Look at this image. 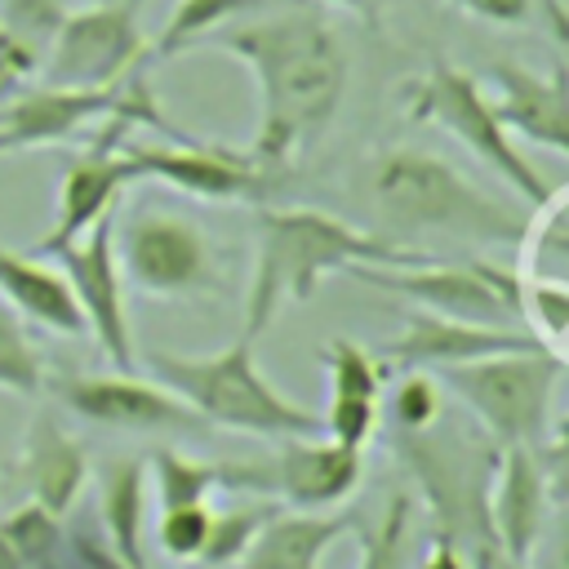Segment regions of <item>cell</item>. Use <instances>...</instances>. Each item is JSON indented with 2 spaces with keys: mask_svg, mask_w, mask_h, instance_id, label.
I'll return each instance as SVG.
<instances>
[{
  "mask_svg": "<svg viewBox=\"0 0 569 569\" xmlns=\"http://www.w3.org/2000/svg\"><path fill=\"white\" fill-rule=\"evenodd\" d=\"M67 4L62 0H0V27L9 31L13 44H22L36 62L49 53L58 27L67 22Z\"/></svg>",
  "mask_w": 569,
  "mask_h": 569,
  "instance_id": "4dcf8cb0",
  "label": "cell"
},
{
  "mask_svg": "<svg viewBox=\"0 0 569 569\" xmlns=\"http://www.w3.org/2000/svg\"><path fill=\"white\" fill-rule=\"evenodd\" d=\"M360 196L387 240L405 244L413 236H453L471 244H516L529 209L498 200L445 156L418 147H382L360 169Z\"/></svg>",
  "mask_w": 569,
  "mask_h": 569,
  "instance_id": "3957f363",
  "label": "cell"
},
{
  "mask_svg": "<svg viewBox=\"0 0 569 569\" xmlns=\"http://www.w3.org/2000/svg\"><path fill=\"white\" fill-rule=\"evenodd\" d=\"M418 569H471V560H467V551L449 533H436L431 529V547H427V556H422Z\"/></svg>",
  "mask_w": 569,
  "mask_h": 569,
  "instance_id": "d590c367",
  "label": "cell"
},
{
  "mask_svg": "<svg viewBox=\"0 0 569 569\" xmlns=\"http://www.w3.org/2000/svg\"><path fill=\"white\" fill-rule=\"evenodd\" d=\"M276 507H280V502H271V498H253V502L213 511V520H209V538H204L196 565H204V569H227V565H236L240 551L249 547V538L258 533V525H262Z\"/></svg>",
  "mask_w": 569,
  "mask_h": 569,
  "instance_id": "4316f807",
  "label": "cell"
},
{
  "mask_svg": "<svg viewBox=\"0 0 569 569\" xmlns=\"http://www.w3.org/2000/svg\"><path fill=\"white\" fill-rule=\"evenodd\" d=\"M467 560H471V569H525V565L507 560V556L498 551V542H493V538L471 542V547H467Z\"/></svg>",
  "mask_w": 569,
  "mask_h": 569,
  "instance_id": "74e56055",
  "label": "cell"
},
{
  "mask_svg": "<svg viewBox=\"0 0 569 569\" xmlns=\"http://www.w3.org/2000/svg\"><path fill=\"white\" fill-rule=\"evenodd\" d=\"M151 480H156L160 507L209 502V493L222 489V462H196L178 449H156L151 453Z\"/></svg>",
  "mask_w": 569,
  "mask_h": 569,
  "instance_id": "484cf974",
  "label": "cell"
},
{
  "mask_svg": "<svg viewBox=\"0 0 569 569\" xmlns=\"http://www.w3.org/2000/svg\"><path fill=\"white\" fill-rule=\"evenodd\" d=\"M480 84L489 93L498 124L511 138H525V142L547 147L556 156L569 151V98H565L569 76H565L560 58L547 76H538L520 62H489Z\"/></svg>",
  "mask_w": 569,
  "mask_h": 569,
  "instance_id": "d6986e66",
  "label": "cell"
},
{
  "mask_svg": "<svg viewBox=\"0 0 569 569\" xmlns=\"http://www.w3.org/2000/svg\"><path fill=\"white\" fill-rule=\"evenodd\" d=\"M138 124L133 120H102L93 133H89V147L62 169L58 178V204H53V227L40 236L36 253H49L67 240H80L98 218H107L120 200V191L129 182H138V169L124 151V138L133 133Z\"/></svg>",
  "mask_w": 569,
  "mask_h": 569,
  "instance_id": "2e32d148",
  "label": "cell"
},
{
  "mask_svg": "<svg viewBox=\"0 0 569 569\" xmlns=\"http://www.w3.org/2000/svg\"><path fill=\"white\" fill-rule=\"evenodd\" d=\"M440 413H445V387L431 369H409L400 373V382L391 387V400H387V418L396 431H431L440 427Z\"/></svg>",
  "mask_w": 569,
  "mask_h": 569,
  "instance_id": "f546056e",
  "label": "cell"
},
{
  "mask_svg": "<svg viewBox=\"0 0 569 569\" xmlns=\"http://www.w3.org/2000/svg\"><path fill=\"white\" fill-rule=\"evenodd\" d=\"M409 525H413V498L409 493H396L378 525H356L360 533V569H405V556H409ZM89 569H124L107 542H98L89 551Z\"/></svg>",
  "mask_w": 569,
  "mask_h": 569,
  "instance_id": "603a6c76",
  "label": "cell"
},
{
  "mask_svg": "<svg viewBox=\"0 0 569 569\" xmlns=\"http://www.w3.org/2000/svg\"><path fill=\"white\" fill-rule=\"evenodd\" d=\"M356 533L351 516L276 507L231 569H320L338 538Z\"/></svg>",
  "mask_w": 569,
  "mask_h": 569,
  "instance_id": "ffe728a7",
  "label": "cell"
},
{
  "mask_svg": "<svg viewBox=\"0 0 569 569\" xmlns=\"http://www.w3.org/2000/svg\"><path fill=\"white\" fill-rule=\"evenodd\" d=\"M98 529L124 569H147V471L138 458L98 467Z\"/></svg>",
  "mask_w": 569,
  "mask_h": 569,
  "instance_id": "7402d4cb",
  "label": "cell"
},
{
  "mask_svg": "<svg viewBox=\"0 0 569 569\" xmlns=\"http://www.w3.org/2000/svg\"><path fill=\"white\" fill-rule=\"evenodd\" d=\"M84 485H89L84 440H76L53 409H36L27 431H22L18 453L0 471V489L13 502L31 498V502L49 507L53 516H67L80 502Z\"/></svg>",
  "mask_w": 569,
  "mask_h": 569,
  "instance_id": "e0dca14e",
  "label": "cell"
},
{
  "mask_svg": "<svg viewBox=\"0 0 569 569\" xmlns=\"http://www.w3.org/2000/svg\"><path fill=\"white\" fill-rule=\"evenodd\" d=\"M445 4L489 27H529L542 13V0H445Z\"/></svg>",
  "mask_w": 569,
  "mask_h": 569,
  "instance_id": "836d02e7",
  "label": "cell"
},
{
  "mask_svg": "<svg viewBox=\"0 0 569 569\" xmlns=\"http://www.w3.org/2000/svg\"><path fill=\"white\" fill-rule=\"evenodd\" d=\"M320 365L329 373V396H369V400H382L387 369L356 338H333L329 347H320Z\"/></svg>",
  "mask_w": 569,
  "mask_h": 569,
  "instance_id": "f1b7e54d",
  "label": "cell"
},
{
  "mask_svg": "<svg viewBox=\"0 0 569 569\" xmlns=\"http://www.w3.org/2000/svg\"><path fill=\"white\" fill-rule=\"evenodd\" d=\"M258 4H267V0H178L173 13H169L164 27H160L151 53H156V58H173V53H182V49L209 40V36H213L218 27H227L231 18L253 13Z\"/></svg>",
  "mask_w": 569,
  "mask_h": 569,
  "instance_id": "d4e9b609",
  "label": "cell"
},
{
  "mask_svg": "<svg viewBox=\"0 0 569 569\" xmlns=\"http://www.w3.org/2000/svg\"><path fill=\"white\" fill-rule=\"evenodd\" d=\"M342 276L400 293L422 311L471 320V325H516V267L493 262H418V267H347Z\"/></svg>",
  "mask_w": 569,
  "mask_h": 569,
  "instance_id": "7c38bea8",
  "label": "cell"
},
{
  "mask_svg": "<svg viewBox=\"0 0 569 569\" xmlns=\"http://www.w3.org/2000/svg\"><path fill=\"white\" fill-rule=\"evenodd\" d=\"M124 151L138 178H156L204 204H271V196L289 187V164H262L249 151L213 147L191 133L164 142L124 138Z\"/></svg>",
  "mask_w": 569,
  "mask_h": 569,
  "instance_id": "30bf717a",
  "label": "cell"
},
{
  "mask_svg": "<svg viewBox=\"0 0 569 569\" xmlns=\"http://www.w3.org/2000/svg\"><path fill=\"white\" fill-rule=\"evenodd\" d=\"M365 480V449L338 445L329 436H289L271 453L227 458L222 489L258 493L293 511H329L347 502Z\"/></svg>",
  "mask_w": 569,
  "mask_h": 569,
  "instance_id": "9c48e42d",
  "label": "cell"
},
{
  "mask_svg": "<svg viewBox=\"0 0 569 569\" xmlns=\"http://www.w3.org/2000/svg\"><path fill=\"white\" fill-rule=\"evenodd\" d=\"M0 298L9 311H18L22 320L62 333V338H80L84 320L80 307L62 280V271L44 258V253H18L0 244Z\"/></svg>",
  "mask_w": 569,
  "mask_h": 569,
  "instance_id": "44dd1931",
  "label": "cell"
},
{
  "mask_svg": "<svg viewBox=\"0 0 569 569\" xmlns=\"http://www.w3.org/2000/svg\"><path fill=\"white\" fill-rule=\"evenodd\" d=\"M0 569H27L22 565V556H18V547L9 542V533L0 529Z\"/></svg>",
  "mask_w": 569,
  "mask_h": 569,
  "instance_id": "f35d334b",
  "label": "cell"
},
{
  "mask_svg": "<svg viewBox=\"0 0 569 569\" xmlns=\"http://www.w3.org/2000/svg\"><path fill=\"white\" fill-rule=\"evenodd\" d=\"M378 418H382V400H369V396H329L325 413H320V436L338 440V445H351V449H365L378 431Z\"/></svg>",
  "mask_w": 569,
  "mask_h": 569,
  "instance_id": "d6a6232c",
  "label": "cell"
},
{
  "mask_svg": "<svg viewBox=\"0 0 569 569\" xmlns=\"http://www.w3.org/2000/svg\"><path fill=\"white\" fill-rule=\"evenodd\" d=\"M311 4H320V9H342V13L360 18L369 31H378L382 18H387V9H391L396 0H311Z\"/></svg>",
  "mask_w": 569,
  "mask_h": 569,
  "instance_id": "8d00e7d4",
  "label": "cell"
},
{
  "mask_svg": "<svg viewBox=\"0 0 569 569\" xmlns=\"http://www.w3.org/2000/svg\"><path fill=\"white\" fill-rule=\"evenodd\" d=\"M556 489H560V436H551L538 449H529V445L498 449L485 511H489V533L507 560H516V565L533 560L547 516H551V502H556Z\"/></svg>",
  "mask_w": 569,
  "mask_h": 569,
  "instance_id": "9a60e30c",
  "label": "cell"
},
{
  "mask_svg": "<svg viewBox=\"0 0 569 569\" xmlns=\"http://www.w3.org/2000/svg\"><path fill=\"white\" fill-rule=\"evenodd\" d=\"M529 347H538V342L516 325H471V320H449V316L413 307V311H405L400 333L378 347V365L387 373L449 369V365H467L480 356L529 351Z\"/></svg>",
  "mask_w": 569,
  "mask_h": 569,
  "instance_id": "ac0fdd59",
  "label": "cell"
},
{
  "mask_svg": "<svg viewBox=\"0 0 569 569\" xmlns=\"http://www.w3.org/2000/svg\"><path fill=\"white\" fill-rule=\"evenodd\" d=\"M209 520L213 507L209 502H178V507H160L156 516V547L178 560V565H196L204 538H209Z\"/></svg>",
  "mask_w": 569,
  "mask_h": 569,
  "instance_id": "1f68e13d",
  "label": "cell"
},
{
  "mask_svg": "<svg viewBox=\"0 0 569 569\" xmlns=\"http://www.w3.org/2000/svg\"><path fill=\"white\" fill-rule=\"evenodd\" d=\"M431 373L453 400H462V409L480 422L489 445L538 449L551 440V409L565 378L560 356L529 347V351H498V356H480V360L431 369Z\"/></svg>",
  "mask_w": 569,
  "mask_h": 569,
  "instance_id": "5b68a950",
  "label": "cell"
},
{
  "mask_svg": "<svg viewBox=\"0 0 569 569\" xmlns=\"http://www.w3.org/2000/svg\"><path fill=\"white\" fill-rule=\"evenodd\" d=\"M44 258H53V267L62 271L84 333L98 342V351L116 365V369H133V329H129V307H124V280L116 267V222L111 213L98 218L80 240H67L58 249H49Z\"/></svg>",
  "mask_w": 569,
  "mask_h": 569,
  "instance_id": "5bb4252c",
  "label": "cell"
},
{
  "mask_svg": "<svg viewBox=\"0 0 569 569\" xmlns=\"http://www.w3.org/2000/svg\"><path fill=\"white\" fill-rule=\"evenodd\" d=\"M133 120V124H151L160 129L164 138H182L178 124L164 120V111L156 107L151 98V84H147V71H133L116 84H93V89H80V84H36L22 93H9L4 107H0V156H13V151H36V147H58V142H71V138H84L93 133L102 120Z\"/></svg>",
  "mask_w": 569,
  "mask_h": 569,
  "instance_id": "52a82bcc",
  "label": "cell"
},
{
  "mask_svg": "<svg viewBox=\"0 0 569 569\" xmlns=\"http://www.w3.org/2000/svg\"><path fill=\"white\" fill-rule=\"evenodd\" d=\"M516 320L520 329L551 356L565 360V333H569V284L556 276H529L516 271Z\"/></svg>",
  "mask_w": 569,
  "mask_h": 569,
  "instance_id": "cb8c5ba5",
  "label": "cell"
},
{
  "mask_svg": "<svg viewBox=\"0 0 569 569\" xmlns=\"http://www.w3.org/2000/svg\"><path fill=\"white\" fill-rule=\"evenodd\" d=\"M400 111H405L413 124H436L440 133H449L453 142H462V147H467L480 164H489L529 209L560 191V182H547V178L533 169V160H525V151L516 147V138L498 124V116H493V107H489V93H485V84H480L471 71H462V67L436 58L422 76H409V80L400 84Z\"/></svg>",
  "mask_w": 569,
  "mask_h": 569,
  "instance_id": "8992f818",
  "label": "cell"
},
{
  "mask_svg": "<svg viewBox=\"0 0 569 569\" xmlns=\"http://www.w3.org/2000/svg\"><path fill=\"white\" fill-rule=\"evenodd\" d=\"M36 71H40V62H36L22 44H13L9 31L0 27V98H9L13 89H22Z\"/></svg>",
  "mask_w": 569,
  "mask_h": 569,
  "instance_id": "e575fe53",
  "label": "cell"
},
{
  "mask_svg": "<svg viewBox=\"0 0 569 569\" xmlns=\"http://www.w3.org/2000/svg\"><path fill=\"white\" fill-rule=\"evenodd\" d=\"M44 378H49L44 360H40L22 316L0 302V391L36 400V396H44Z\"/></svg>",
  "mask_w": 569,
  "mask_h": 569,
  "instance_id": "83f0119b",
  "label": "cell"
},
{
  "mask_svg": "<svg viewBox=\"0 0 569 569\" xmlns=\"http://www.w3.org/2000/svg\"><path fill=\"white\" fill-rule=\"evenodd\" d=\"M116 267L124 289L147 298L200 302L222 293V258L204 227L173 209H138L116 227Z\"/></svg>",
  "mask_w": 569,
  "mask_h": 569,
  "instance_id": "ba28073f",
  "label": "cell"
},
{
  "mask_svg": "<svg viewBox=\"0 0 569 569\" xmlns=\"http://www.w3.org/2000/svg\"><path fill=\"white\" fill-rule=\"evenodd\" d=\"M44 391L71 409L76 418L111 431H173V436H209L213 427L187 409L169 387L133 378V369L116 373H53L44 378Z\"/></svg>",
  "mask_w": 569,
  "mask_h": 569,
  "instance_id": "4fadbf2b",
  "label": "cell"
},
{
  "mask_svg": "<svg viewBox=\"0 0 569 569\" xmlns=\"http://www.w3.org/2000/svg\"><path fill=\"white\" fill-rule=\"evenodd\" d=\"M142 4L147 0H89L84 9L67 13L49 53L40 58L44 84H116L142 71L151 44L142 36Z\"/></svg>",
  "mask_w": 569,
  "mask_h": 569,
  "instance_id": "8fae6325",
  "label": "cell"
},
{
  "mask_svg": "<svg viewBox=\"0 0 569 569\" xmlns=\"http://www.w3.org/2000/svg\"><path fill=\"white\" fill-rule=\"evenodd\" d=\"M267 4L244 13V22L236 27L231 22L218 27L209 44L240 58L258 80L262 116L249 156L262 164H289L333 124L351 62L320 4L311 0H293L280 9Z\"/></svg>",
  "mask_w": 569,
  "mask_h": 569,
  "instance_id": "6da1fadb",
  "label": "cell"
},
{
  "mask_svg": "<svg viewBox=\"0 0 569 569\" xmlns=\"http://www.w3.org/2000/svg\"><path fill=\"white\" fill-rule=\"evenodd\" d=\"M427 249L396 244L311 204H258V258L244 298V338H262L284 302H311L316 289L347 267H418Z\"/></svg>",
  "mask_w": 569,
  "mask_h": 569,
  "instance_id": "7a4b0ae2",
  "label": "cell"
},
{
  "mask_svg": "<svg viewBox=\"0 0 569 569\" xmlns=\"http://www.w3.org/2000/svg\"><path fill=\"white\" fill-rule=\"evenodd\" d=\"M253 338H236L213 356H173L151 351L147 369L160 387H169L187 409H196L209 427L258 436V440H289V436H320V413L289 400L253 356Z\"/></svg>",
  "mask_w": 569,
  "mask_h": 569,
  "instance_id": "277c9868",
  "label": "cell"
}]
</instances>
